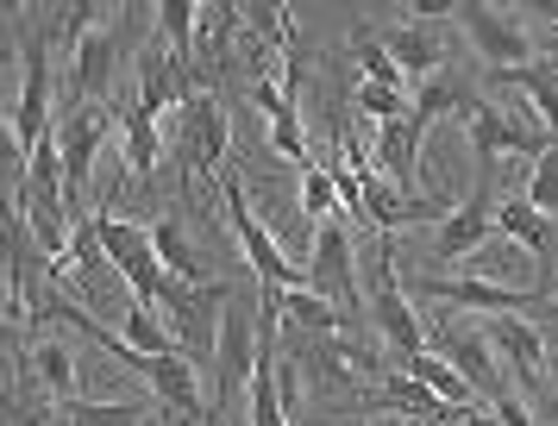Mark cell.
Listing matches in <instances>:
<instances>
[{"label":"cell","mask_w":558,"mask_h":426,"mask_svg":"<svg viewBox=\"0 0 558 426\" xmlns=\"http://www.w3.org/2000/svg\"><path fill=\"white\" fill-rule=\"evenodd\" d=\"M496 163H477V188L458 200L452 214L439 220V232H433V270L439 264H458V257H477L483 239H496Z\"/></svg>","instance_id":"cell-8"},{"label":"cell","mask_w":558,"mask_h":426,"mask_svg":"<svg viewBox=\"0 0 558 426\" xmlns=\"http://www.w3.org/2000/svg\"><path fill=\"white\" fill-rule=\"evenodd\" d=\"M521 195H527L546 220H558V138L546 145V157L533 163V175H527V188H521Z\"/></svg>","instance_id":"cell-33"},{"label":"cell","mask_w":558,"mask_h":426,"mask_svg":"<svg viewBox=\"0 0 558 426\" xmlns=\"http://www.w3.org/2000/svg\"><path fill=\"white\" fill-rule=\"evenodd\" d=\"M364 320H371V332L377 339H389L396 351H427V326H421V314L408 307L402 295V270H396V251H389V239L377 245V276H371V289H364Z\"/></svg>","instance_id":"cell-7"},{"label":"cell","mask_w":558,"mask_h":426,"mask_svg":"<svg viewBox=\"0 0 558 426\" xmlns=\"http://www.w3.org/2000/svg\"><path fill=\"white\" fill-rule=\"evenodd\" d=\"M496 239H514V245L533 251L539 270H546V264H553V245H558V220H546L527 195H502V207H496Z\"/></svg>","instance_id":"cell-17"},{"label":"cell","mask_w":558,"mask_h":426,"mask_svg":"<svg viewBox=\"0 0 558 426\" xmlns=\"http://www.w3.org/2000/svg\"><path fill=\"white\" fill-rule=\"evenodd\" d=\"M427 351H439V357H446V364H452L471 389H477V401H489L496 426H533L527 407H521V395L502 382V364H496V351H489V339H483V332H471V326H433Z\"/></svg>","instance_id":"cell-3"},{"label":"cell","mask_w":558,"mask_h":426,"mask_svg":"<svg viewBox=\"0 0 558 426\" xmlns=\"http://www.w3.org/2000/svg\"><path fill=\"white\" fill-rule=\"evenodd\" d=\"M151 245H157V264L170 276H189V282H207L202 276V257H195V245H189V232H182L170 214L163 220H151Z\"/></svg>","instance_id":"cell-29"},{"label":"cell","mask_w":558,"mask_h":426,"mask_svg":"<svg viewBox=\"0 0 558 426\" xmlns=\"http://www.w3.org/2000/svg\"><path fill=\"white\" fill-rule=\"evenodd\" d=\"M464 138H471V150H477V163H502V157H527V163H539L546 145H553L539 125L508 120V113H496L489 100H471V113H464Z\"/></svg>","instance_id":"cell-12"},{"label":"cell","mask_w":558,"mask_h":426,"mask_svg":"<svg viewBox=\"0 0 558 426\" xmlns=\"http://www.w3.org/2000/svg\"><path fill=\"white\" fill-rule=\"evenodd\" d=\"M95 232H101L107 264H113V276H120V282L132 289V301H138V307H157V314H163V307H170V295H177V289H170L177 276H170L163 264H157L151 226L113 220V214H107V200H95Z\"/></svg>","instance_id":"cell-2"},{"label":"cell","mask_w":558,"mask_h":426,"mask_svg":"<svg viewBox=\"0 0 558 426\" xmlns=\"http://www.w3.org/2000/svg\"><path fill=\"white\" fill-rule=\"evenodd\" d=\"M489 339L508 357V370L521 376L527 395H546L553 389V364H546V332H539V320H527V314H496L489 320Z\"/></svg>","instance_id":"cell-15"},{"label":"cell","mask_w":558,"mask_h":426,"mask_svg":"<svg viewBox=\"0 0 558 426\" xmlns=\"http://www.w3.org/2000/svg\"><path fill=\"white\" fill-rule=\"evenodd\" d=\"M70 426H145V401H70Z\"/></svg>","instance_id":"cell-31"},{"label":"cell","mask_w":558,"mask_h":426,"mask_svg":"<svg viewBox=\"0 0 558 426\" xmlns=\"http://www.w3.org/2000/svg\"><path fill=\"white\" fill-rule=\"evenodd\" d=\"M352 57H357V70H364V82H377V88H408L402 63L389 57V45H383L377 32H352Z\"/></svg>","instance_id":"cell-30"},{"label":"cell","mask_w":558,"mask_h":426,"mask_svg":"<svg viewBox=\"0 0 558 426\" xmlns=\"http://www.w3.org/2000/svg\"><path fill=\"white\" fill-rule=\"evenodd\" d=\"M452 20L471 32V45H477V57L489 63L496 75L508 70H527L533 63V38L521 32V25L508 20L502 7H483V0H464V7H452Z\"/></svg>","instance_id":"cell-10"},{"label":"cell","mask_w":558,"mask_h":426,"mask_svg":"<svg viewBox=\"0 0 558 426\" xmlns=\"http://www.w3.org/2000/svg\"><path fill=\"white\" fill-rule=\"evenodd\" d=\"M220 200H227V220H232V239H239V251H245V270H252L257 289H270V295H282V289H302V264L289 257V245H282L270 226L257 220V207L245 200V188H239V175H220Z\"/></svg>","instance_id":"cell-4"},{"label":"cell","mask_w":558,"mask_h":426,"mask_svg":"<svg viewBox=\"0 0 558 426\" xmlns=\"http://www.w3.org/2000/svg\"><path fill=\"white\" fill-rule=\"evenodd\" d=\"M257 307H264V289H232L227 320H220V351H214V426H232V407L239 395H252L257 376Z\"/></svg>","instance_id":"cell-1"},{"label":"cell","mask_w":558,"mask_h":426,"mask_svg":"<svg viewBox=\"0 0 558 426\" xmlns=\"http://www.w3.org/2000/svg\"><path fill=\"white\" fill-rule=\"evenodd\" d=\"M408 376H414L427 395H439L446 407H477V389H471V382L439 357V351H414V357H408Z\"/></svg>","instance_id":"cell-21"},{"label":"cell","mask_w":558,"mask_h":426,"mask_svg":"<svg viewBox=\"0 0 558 426\" xmlns=\"http://www.w3.org/2000/svg\"><path fill=\"white\" fill-rule=\"evenodd\" d=\"M421 125H414V113H402V120H389V125H377V170L402 188V195H414V182H421Z\"/></svg>","instance_id":"cell-16"},{"label":"cell","mask_w":558,"mask_h":426,"mask_svg":"<svg viewBox=\"0 0 558 426\" xmlns=\"http://www.w3.org/2000/svg\"><path fill=\"white\" fill-rule=\"evenodd\" d=\"M302 214H314L320 226L345 214V207H339V182H332L327 163H307V170H302Z\"/></svg>","instance_id":"cell-32"},{"label":"cell","mask_w":558,"mask_h":426,"mask_svg":"<svg viewBox=\"0 0 558 426\" xmlns=\"http://www.w3.org/2000/svg\"><path fill=\"white\" fill-rule=\"evenodd\" d=\"M113 120L120 113H107L101 100H76L70 113H63V125H57V157H63V200H70V214L76 220H88L82 214V195H88V175H95V157H101L107 132H113Z\"/></svg>","instance_id":"cell-6"},{"label":"cell","mask_w":558,"mask_h":426,"mask_svg":"<svg viewBox=\"0 0 558 426\" xmlns=\"http://www.w3.org/2000/svg\"><path fill=\"white\" fill-rule=\"evenodd\" d=\"M539 332H546V364H553V389H558V301L539 314Z\"/></svg>","instance_id":"cell-34"},{"label":"cell","mask_w":558,"mask_h":426,"mask_svg":"<svg viewBox=\"0 0 558 426\" xmlns=\"http://www.w3.org/2000/svg\"><path fill=\"white\" fill-rule=\"evenodd\" d=\"M508 88H521V95L539 107V120H546V138H558V63H527V70H508L496 75Z\"/></svg>","instance_id":"cell-25"},{"label":"cell","mask_w":558,"mask_h":426,"mask_svg":"<svg viewBox=\"0 0 558 426\" xmlns=\"http://www.w3.org/2000/svg\"><path fill=\"white\" fill-rule=\"evenodd\" d=\"M277 307H282V326L289 332H320V339H339V307H332L327 295H314V289H282L277 295Z\"/></svg>","instance_id":"cell-20"},{"label":"cell","mask_w":558,"mask_h":426,"mask_svg":"<svg viewBox=\"0 0 558 426\" xmlns=\"http://www.w3.org/2000/svg\"><path fill=\"white\" fill-rule=\"evenodd\" d=\"M120 332H126V345L145 351V357H177L182 351L177 326H163V314H157V307H138V301L126 307V326H120Z\"/></svg>","instance_id":"cell-27"},{"label":"cell","mask_w":558,"mask_h":426,"mask_svg":"<svg viewBox=\"0 0 558 426\" xmlns=\"http://www.w3.org/2000/svg\"><path fill=\"white\" fill-rule=\"evenodd\" d=\"M302 282L357 320V307H364V282H357V257H352V232H345V220L314 226V251H307Z\"/></svg>","instance_id":"cell-9"},{"label":"cell","mask_w":558,"mask_h":426,"mask_svg":"<svg viewBox=\"0 0 558 426\" xmlns=\"http://www.w3.org/2000/svg\"><path fill=\"white\" fill-rule=\"evenodd\" d=\"M227 107L207 95V88H195V95L182 100V182H189V170L195 175H227Z\"/></svg>","instance_id":"cell-11"},{"label":"cell","mask_w":558,"mask_h":426,"mask_svg":"<svg viewBox=\"0 0 558 426\" xmlns=\"http://www.w3.org/2000/svg\"><path fill=\"white\" fill-rule=\"evenodd\" d=\"M433 301H446V307H471V314H527V320H539L546 307H553V295H539V289H496V282H452V276H427L421 282Z\"/></svg>","instance_id":"cell-14"},{"label":"cell","mask_w":558,"mask_h":426,"mask_svg":"<svg viewBox=\"0 0 558 426\" xmlns=\"http://www.w3.org/2000/svg\"><path fill=\"white\" fill-rule=\"evenodd\" d=\"M7 132H13V157H26L57 138L51 132V32H32L20 45V95H13V113H7Z\"/></svg>","instance_id":"cell-5"},{"label":"cell","mask_w":558,"mask_h":426,"mask_svg":"<svg viewBox=\"0 0 558 426\" xmlns=\"http://www.w3.org/2000/svg\"><path fill=\"white\" fill-rule=\"evenodd\" d=\"M151 20H157V45L189 70V50H195V32H202V7H189V0H163Z\"/></svg>","instance_id":"cell-26"},{"label":"cell","mask_w":558,"mask_h":426,"mask_svg":"<svg viewBox=\"0 0 558 426\" xmlns=\"http://www.w3.org/2000/svg\"><path fill=\"white\" fill-rule=\"evenodd\" d=\"M157 120H145L138 107H120V157H126V175H151L157 170Z\"/></svg>","instance_id":"cell-22"},{"label":"cell","mask_w":558,"mask_h":426,"mask_svg":"<svg viewBox=\"0 0 558 426\" xmlns=\"http://www.w3.org/2000/svg\"><path fill=\"white\" fill-rule=\"evenodd\" d=\"M138 25V13L132 7H107V20L88 32L76 45V88H82V100H107V88H113V63L126 57V32Z\"/></svg>","instance_id":"cell-13"},{"label":"cell","mask_w":558,"mask_h":426,"mask_svg":"<svg viewBox=\"0 0 558 426\" xmlns=\"http://www.w3.org/2000/svg\"><path fill=\"white\" fill-rule=\"evenodd\" d=\"M383 45H389V57L402 63V75L433 82V70H439V38H433V32H421V25H396Z\"/></svg>","instance_id":"cell-28"},{"label":"cell","mask_w":558,"mask_h":426,"mask_svg":"<svg viewBox=\"0 0 558 426\" xmlns=\"http://www.w3.org/2000/svg\"><path fill=\"white\" fill-rule=\"evenodd\" d=\"M471 88H464V82H452V75H433V82H421V88H414V107H408V113H414V125H421V132H427L433 120H446V113H471Z\"/></svg>","instance_id":"cell-23"},{"label":"cell","mask_w":558,"mask_h":426,"mask_svg":"<svg viewBox=\"0 0 558 426\" xmlns=\"http://www.w3.org/2000/svg\"><path fill=\"white\" fill-rule=\"evenodd\" d=\"M26 364L38 370V389H45L51 401H63V407H70V401H82V395H76V389H82L76 351L63 345V339H51V332H38V345L26 351Z\"/></svg>","instance_id":"cell-19"},{"label":"cell","mask_w":558,"mask_h":426,"mask_svg":"<svg viewBox=\"0 0 558 426\" xmlns=\"http://www.w3.org/2000/svg\"><path fill=\"white\" fill-rule=\"evenodd\" d=\"M252 100L264 107V113H270V145H277L282 157H295V163L307 170L314 157H307V132H302V107H295V88L282 95V82H257Z\"/></svg>","instance_id":"cell-18"},{"label":"cell","mask_w":558,"mask_h":426,"mask_svg":"<svg viewBox=\"0 0 558 426\" xmlns=\"http://www.w3.org/2000/svg\"><path fill=\"white\" fill-rule=\"evenodd\" d=\"M245 25V13L239 7H227V0H207L202 7V32H195V57H202L207 70H220L227 63V45H232V32Z\"/></svg>","instance_id":"cell-24"}]
</instances>
